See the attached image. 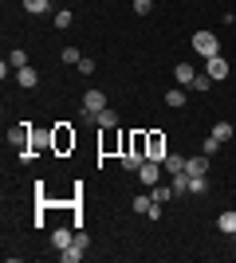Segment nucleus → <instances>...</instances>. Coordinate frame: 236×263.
<instances>
[{
    "label": "nucleus",
    "instance_id": "nucleus-1",
    "mask_svg": "<svg viewBox=\"0 0 236 263\" xmlns=\"http://www.w3.org/2000/svg\"><path fill=\"white\" fill-rule=\"evenodd\" d=\"M71 149H75L71 122H56V126H51V154H71Z\"/></svg>",
    "mask_w": 236,
    "mask_h": 263
},
{
    "label": "nucleus",
    "instance_id": "nucleus-2",
    "mask_svg": "<svg viewBox=\"0 0 236 263\" xmlns=\"http://www.w3.org/2000/svg\"><path fill=\"white\" fill-rule=\"evenodd\" d=\"M193 51L201 55V59L221 55V35H216V32H197V35H193Z\"/></svg>",
    "mask_w": 236,
    "mask_h": 263
},
{
    "label": "nucleus",
    "instance_id": "nucleus-3",
    "mask_svg": "<svg viewBox=\"0 0 236 263\" xmlns=\"http://www.w3.org/2000/svg\"><path fill=\"white\" fill-rule=\"evenodd\" d=\"M32 134H35L32 122H20V126H12V130H8L12 149H16V154H20V149H32Z\"/></svg>",
    "mask_w": 236,
    "mask_h": 263
},
{
    "label": "nucleus",
    "instance_id": "nucleus-4",
    "mask_svg": "<svg viewBox=\"0 0 236 263\" xmlns=\"http://www.w3.org/2000/svg\"><path fill=\"white\" fill-rule=\"evenodd\" d=\"M146 157L150 161H166V134L161 130H146Z\"/></svg>",
    "mask_w": 236,
    "mask_h": 263
},
{
    "label": "nucleus",
    "instance_id": "nucleus-5",
    "mask_svg": "<svg viewBox=\"0 0 236 263\" xmlns=\"http://www.w3.org/2000/svg\"><path fill=\"white\" fill-rule=\"evenodd\" d=\"M138 181H142L146 189H154L157 181H161V161H150V157H146V161H142V169H138Z\"/></svg>",
    "mask_w": 236,
    "mask_h": 263
},
{
    "label": "nucleus",
    "instance_id": "nucleus-6",
    "mask_svg": "<svg viewBox=\"0 0 236 263\" xmlns=\"http://www.w3.org/2000/svg\"><path fill=\"white\" fill-rule=\"evenodd\" d=\"M205 75L213 79V83L228 79V59H225V55H213V59H205Z\"/></svg>",
    "mask_w": 236,
    "mask_h": 263
},
{
    "label": "nucleus",
    "instance_id": "nucleus-7",
    "mask_svg": "<svg viewBox=\"0 0 236 263\" xmlns=\"http://www.w3.org/2000/svg\"><path fill=\"white\" fill-rule=\"evenodd\" d=\"M16 87H24V90L40 87V71H35L32 63H28V67H20V71H16Z\"/></svg>",
    "mask_w": 236,
    "mask_h": 263
},
{
    "label": "nucleus",
    "instance_id": "nucleus-8",
    "mask_svg": "<svg viewBox=\"0 0 236 263\" xmlns=\"http://www.w3.org/2000/svg\"><path fill=\"white\" fill-rule=\"evenodd\" d=\"M71 243H75V228H51V248H56V252L71 248Z\"/></svg>",
    "mask_w": 236,
    "mask_h": 263
},
{
    "label": "nucleus",
    "instance_id": "nucleus-9",
    "mask_svg": "<svg viewBox=\"0 0 236 263\" xmlns=\"http://www.w3.org/2000/svg\"><path fill=\"white\" fill-rule=\"evenodd\" d=\"M173 79H177V87H193L197 67H193V63H177V67H173Z\"/></svg>",
    "mask_w": 236,
    "mask_h": 263
},
{
    "label": "nucleus",
    "instance_id": "nucleus-10",
    "mask_svg": "<svg viewBox=\"0 0 236 263\" xmlns=\"http://www.w3.org/2000/svg\"><path fill=\"white\" fill-rule=\"evenodd\" d=\"M150 197H154L157 204H169V200L177 197V193H173V185H166V181H157V185L150 189Z\"/></svg>",
    "mask_w": 236,
    "mask_h": 263
},
{
    "label": "nucleus",
    "instance_id": "nucleus-11",
    "mask_svg": "<svg viewBox=\"0 0 236 263\" xmlns=\"http://www.w3.org/2000/svg\"><path fill=\"white\" fill-rule=\"evenodd\" d=\"M51 4H56V0H24V12H28V16H47Z\"/></svg>",
    "mask_w": 236,
    "mask_h": 263
},
{
    "label": "nucleus",
    "instance_id": "nucleus-12",
    "mask_svg": "<svg viewBox=\"0 0 236 263\" xmlns=\"http://www.w3.org/2000/svg\"><path fill=\"white\" fill-rule=\"evenodd\" d=\"M185 173L189 177H197V173H209V157H185Z\"/></svg>",
    "mask_w": 236,
    "mask_h": 263
},
{
    "label": "nucleus",
    "instance_id": "nucleus-13",
    "mask_svg": "<svg viewBox=\"0 0 236 263\" xmlns=\"http://www.w3.org/2000/svg\"><path fill=\"white\" fill-rule=\"evenodd\" d=\"M161 165H166V173H169V177L185 173V157H181V154H166V161H161Z\"/></svg>",
    "mask_w": 236,
    "mask_h": 263
},
{
    "label": "nucleus",
    "instance_id": "nucleus-14",
    "mask_svg": "<svg viewBox=\"0 0 236 263\" xmlns=\"http://www.w3.org/2000/svg\"><path fill=\"white\" fill-rule=\"evenodd\" d=\"M216 228L225 232V236H232V232H236V212H232V209H225L221 216H216Z\"/></svg>",
    "mask_w": 236,
    "mask_h": 263
},
{
    "label": "nucleus",
    "instance_id": "nucleus-15",
    "mask_svg": "<svg viewBox=\"0 0 236 263\" xmlns=\"http://www.w3.org/2000/svg\"><path fill=\"white\" fill-rule=\"evenodd\" d=\"M150 209H154V197H150V193H138L134 197V216H150Z\"/></svg>",
    "mask_w": 236,
    "mask_h": 263
},
{
    "label": "nucleus",
    "instance_id": "nucleus-16",
    "mask_svg": "<svg viewBox=\"0 0 236 263\" xmlns=\"http://www.w3.org/2000/svg\"><path fill=\"white\" fill-rule=\"evenodd\" d=\"M95 126H99V130H114V126H118V114H114L111 106L99 110V122H95Z\"/></svg>",
    "mask_w": 236,
    "mask_h": 263
},
{
    "label": "nucleus",
    "instance_id": "nucleus-17",
    "mask_svg": "<svg viewBox=\"0 0 236 263\" xmlns=\"http://www.w3.org/2000/svg\"><path fill=\"white\" fill-rule=\"evenodd\" d=\"M32 149L40 154V149H51V130H35L32 134Z\"/></svg>",
    "mask_w": 236,
    "mask_h": 263
},
{
    "label": "nucleus",
    "instance_id": "nucleus-18",
    "mask_svg": "<svg viewBox=\"0 0 236 263\" xmlns=\"http://www.w3.org/2000/svg\"><path fill=\"white\" fill-rule=\"evenodd\" d=\"M166 106H173V110H181V106H185V87L166 90Z\"/></svg>",
    "mask_w": 236,
    "mask_h": 263
},
{
    "label": "nucleus",
    "instance_id": "nucleus-19",
    "mask_svg": "<svg viewBox=\"0 0 236 263\" xmlns=\"http://www.w3.org/2000/svg\"><path fill=\"white\" fill-rule=\"evenodd\" d=\"M221 145H225V142L209 134V138H205V142H201V154H205V157H216V154H221Z\"/></svg>",
    "mask_w": 236,
    "mask_h": 263
},
{
    "label": "nucleus",
    "instance_id": "nucleus-20",
    "mask_svg": "<svg viewBox=\"0 0 236 263\" xmlns=\"http://www.w3.org/2000/svg\"><path fill=\"white\" fill-rule=\"evenodd\" d=\"M142 161H146L142 154H122V169H126V173H138V169H142Z\"/></svg>",
    "mask_w": 236,
    "mask_h": 263
},
{
    "label": "nucleus",
    "instance_id": "nucleus-21",
    "mask_svg": "<svg viewBox=\"0 0 236 263\" xmlns=\"http://www.w3.org/2000/svg\"><path fill=\"white\" fill-rule=\"evenodd\" d=\"M71 20H75V16H71V8H59L56 16H51V24H56L59 32H63V28H71Z\"/></svg>",
    "mask_w": 236,
    "mask_h": 263
},
{
    "label": "nucleus",
    "instance_id": "nucleus-22",
    "mask_svg": "<svg viewBox=\"0 0 236 263\" xmlns=\"http://www.w3.org/2000/svg\"><path fill=\"white\" fill-rule=\"evenodd\" d=\"M83 255H87V252L71 243V248H63V252H59V259H63V263H79V259H83Z\"/></svg>",
    "mask_w": 236,
    "mask_h": 263
},
{
    "label": "nucleus",
    "instance_id": "nucleus-23",
    "mask_svg": "<svg viewBox=\"0 0 236 263\" xmlns=\"http://www.w3.org/2000/svg\"><path fill=\"white\" fill-rule=\"evenodd\" d=\"M8 63H12V71H20V67H28V51H24V47H16V51L8 55Z\"/></svg>",
    "mask_w": 236,
    "mask_h": 263
},
{
    "label": "nucleus",
    "instance_id": "nucleus-24",
    "mask_svg": "<svg viewBox=\"0 0 236 263\" xmlns=\"http://www.w3.org/2000/svg\"><path fill=\"white\" fill-rule=\"evenodd\" d=\"M213 138H221V142H232V126H228V122H216V126H213Z\"/></svg>",
    "mask_w": 236,
    "mask_h": 263
},
{
    "label": "nucleus",
    "instance_id": "nucleus-25",
    "mask_svg": "<svg viewBox=\"0 0 236 263\" xmlns=\"http://www.w3.org/2000/svg\"><path fill=\"white\" fill-rule=\"evenodd\" d=\"M193 90H197V95L213 90V79H209V75H197V79H193Z\"/></svg>",
    "mask_w": 236,
    "mask_h": 263
},
{
    "label": "nucleus",
    "instance_id": "nucleus-26",
    "mask_svg": "<svg viewBox=\"0 0 236 263\" xmlns=\"http://www.w3.org/2000/svg\"><path fill=\"white\" fill-rule=\"evenodd\" d=\"M154 12V0H134V16H150Z\"/></svg>",
    "mask_w": 236,
    "mask_h": 263
},
{
    "label": "nucleus",
    "instance_id": "nucleus-27",
    "mask_svg": "<svg viewBox=\"0 0 236 263\" xmlns=\"http://www.w3.org/2000/svg\"><path fill=\"white\" fill-rule=\"evenodd\" d=\"M95 67H99V63H95V59H87V55H83V59H79V75H95Z\"/></svg>",
    "mask_w": 236,
    "mask_h": 263
},
{
    "label": "nucleus",
    "instance_id": "nucleus-28",
    "mask_svg": "<svg viewBox=\"0 0 236 263\" xmlns=\"http://www.w3.org/2000/svg\"><path fill=\"white\" fill-rule=\"evenodd\" d=\"M79 59H83V55H79V47H63V63H75V67H79Z\"/></svg>",
    "mask_w": 236,
    "mask_h": 263
},
{
    "label": "nucleus",
    "instance_id": "nucleus-29",
    "mask_svg": "<svg viewBox=\"0 0 236 263\" xmlns=\"http://www.w3.org/2000/svg\"><path fill=\"white\" fill-rule=\"evenodd\" d=\"M75 248H83V252H87V248H90V236H87V232H83V228H75Z\"/></svg>",
    "mask_w": 236,
    "mask_h": 263
},
{
    "label": "nucleus",
    "instance_id": "nucleus-30",
    "mask_svg": "<svg viewBox=\"0 0 236 263\" xmlns=\"http://www.w3.org/2000/svg\"><path fill=\"white\" fill-rule=\"evenodd\" d=\"M232 24H236V12H232Z\"/></svg>",
    "mask_w": 236,
    "mask_h": 263
},
{
    "label": "nucleus",
    "instance_id": "nucleus-31",
    "mask_svg": "<svg viewBox=\"0 0 236 263\" xmlns=\"http://www.w3.org/2000/svg\"><path fill=\"white\" fill-rule=\"evenodd\" d=\"M232 243H236V232H232Z\"/></svg>",
    "mask_w": 236,
    "mask_h": 263
}]
</instances>
